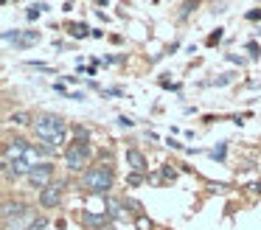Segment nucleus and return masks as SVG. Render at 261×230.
I'll list each match as a JSON object with an SVG mask.
<instances>
[{"label":"nucleus","instance_id":"9b49d317","mask_svg":"<svg viewBox=\"0 0 261 230\" xmlns=\"http://www.w3.org/2000/svg\"><path fill=\"white\" fill-rule=\"evenodd\" d=\"M37 39H40V34L29 31V34H23V37H20V45H31V42H37Z\"/></svg>","mask_w":261,"mask_h":230},{"label":"nucleus","instance_id":"0eeeda50","mask_svg":"<svg viewBox=\"0 0 261 230\" xmlns=\"http://www.w3.org/2000/svg\"><path fill=\"white\" fill-rule=\"evenodd\" d=\"M126 163H129V168H132L135 174H141L143 168H146V157H143L138 149H129V151H126Z\"/></svg>","mask_w":261,"mask_h":230},{"label":"nucleus","instance_id":"2eb2a0df","mask_svg":"<svg viewBox=\"0 0 261 230\" xmlns=\"http://www.w3.org/2000/svg\"><path fill=\"white\" fill-rule=\"evenodd\" d=\"M138 230H152V222L146 216H138Z\"/></svg>","mask_w":261,"mask_h":230},{"label":"nucleus","instance_id":"ddd939ff","mask_svg":"<svg viewBox=\"0 0 261 230\" xmlns=\"http://www.w3.org/2000/svg\"><path fill=\"white\" fill-rule=\"evenodd\" d=\"M29 230H48V222L45 219H34V222L29 224Z\"/></svg>","mask_w":261,"mask_h":230},{"label":"nucleus","instance_id":"1a4fd4ad","mask_svg":"<svg viewBox=\"0 0 261 230\" xmlns=\"http://www.w3.org/2000/svg\"><path fill=\"white\" fill-rule=\"evenodd\" d=\"M12 123L25 126V123H31V115H29V112H14V115H12Z\"/></svg>","mask_w":261,"mask_h":230},{"label":"nucleus","instance_id":"f03ea898","mask_svg":"<svg viewBox=\"0 0 261 230\" xmlns=\"http://www.w3.org/2000/svg\"><path fill=\"white\" fill-rule=\"evenodd\" d=\"M113 168L110 166H93L85 171V177H82V185H85V191H90V194H107L110 188H113Z\"/></svg>","mask_w":261,"mask_h":230},{"label":"nucleus","instance_id":"9d476101","mask_svg":"<svg viewBox=\"0 0 261 230\" xmlns=\"http://www.w3.org/2000/svg\"><path fill=\"white\" fill-rule=\"evenodd\" d=\"M110 219H124V213H121V205L118 202H110Z\"/></svg>","mask_w":261,"mask_h":230},{"label":"nucleus","instance_id":"6ab92c4d","mask_svg":"<svg viewBox=\"0 0 261 230\" xmlns=\"http://www.w3.org/2000/svg\"><path fill=\"white\" fill-rule=\"evenodd\" d=\"M101 230H115V227H101Z\"/></svg>","mask_w":261,"mask_h":230},{"label":"nucleus","instance_id":"a211bd4d","mask_svg":"<svg viewBox=\"0 0 261 230\" xmlns=\"http://www.w3.org/2000/svg\"><path fill=\"white\" fill-rule=\"evenodd\" d=\"M258 17H261V11H250V14H247V20H258Z\"/></svg>","mask_w":261,"mask_h":230},{"label":"nucleus","instance_id":"4468645a","mask_svg":"<svg viewBox=\"0 0 261 230\" xmlns=\"http://www.w3.org/2000/svg\"><path fill=\"white\" fill-rule=\"evenodd\" d=\"M42 9H45V6H31V9H29V20H37V17L42 14Z\"/></svg>","mask_w":261,"mask_h":230},{"label":"nucleus","instance_id":"39448f33","mask_svg":"<svg viewBox=\"0 0 261 230\" xmlns=\"http://www.w3.org/2000/svg\"><path fill=\"white\" fill-rule=\"evenodd\" d=\"M25 180H29L31 188H40V191L48 188V185H51V180H54V166H51V163H40V166L31 168Z\"/></svg>","mask_w":261,"mask_h":230},{"label":"nucleus","instance_id":"6e6552de","mask_svg":"<svg viewBox=\"0 0 261 230\" xmlns=\"http://www.w3.org/2000/svg\"><path fill=\"white\" fill-rule=\"evenodd\" d=\"M107 216H110V213H82V219H85V224H104V222H107Z\"/></svg>","mask_w":261,"mask_h":230},{"label":"nucleus","instance_id":"7ed1b4c3","mask_svg":"<svg viewBox=\"0 0 261 230\" xmlns=\"http://www.w3.org/2000/svg\"><path fill=\"white\" fill-rule=\"evenodd\" d=\"M87 157H90V146H87V140L79 138L68 146V151H65V166H68L70 171H82V168L87 166Z\"/></svg>","mask_w":261,"mask_h":230},{"label":"nucleus","instance_id":"20e7f679","mask_svg":"<svg viewBox=\"0 0 261 230\" xmlns=\"http://www.w3.org/2000/svg\"><path fill=\"white\" fill-rule=\"evenodd\" d=\"M29 149H31L29 140H23V138H9L6 146H3V166H12V163L25 160Z\"/></svg>","mask_w":261,"mask_h":230},{"label":"nucleus","instance_id":"f8f14e48","mask_svg":"<svg viewBox=\"0 0 261 230\" xmlns=\"http://www.w3.org/2000/svg\"><path fill=\"white\" fill-rule=\"evenodd\" d=\"M70 34H73V37H85V34H87V25H82V22H73V25H70Z\"/></svg>","mask_w":261,"mask_h":230},{"label":"nucleus","instance_id":"423d86ee","mask_svg":"<svg viewBox=\"0 0 261 230\" xmlns=\"http://www.w3.org/2000/svg\"><path fill=\"white\" fill-rule=\"evenodd\" d=\"M62 188H65L62 183H51L48 188H42L40 191V205L42 208H57L59 199H62Z\"/></svg>","mask_w":261,"mask_h":230},{"label":"nucleus","instance_id":"f3484780","mask_svg":"<svg viewBox=\"0 0 261 230\" xmlns=\"http://www.w3.org/2000/svg\"><path fill=\"white\" fill-rule=\"evenodd\" d=\"M214 157H219V160H222V157H225V143H222L219 149H214Z\"/></svg>","mask_w":261,"mask_h":230},{"label":"nucleus","instance_id":"f257e3e1","mask_svg":"<svg viewBox=\"0 0 261 230\" xmlns=\"http://www.w3.org/2000/svg\"><path fill=\"white\" fill-rule=\"evenodd\" d=\"M34 132L37 138L42 140L45 151H54L59 143L65 140V118L62 115H54V112H45V115H37L34 118Z\"/></svg>","mask_w":261,"mask_h":230},{"label":"nucleus","instance_id":"dca6fc26","mask_svg":"<svg viewBox=\"0 0 261 230\" xmlns=\"http://www.w3.org/2000/svg\"><path fill=\"white\" fill-rule=\"evenodd\" d=\"M219 39H222V28H216V31L211 34V37H208V45H216V42H219Z\"/></svg>","mask_w":261,"mask_h":230}]
</instances>
